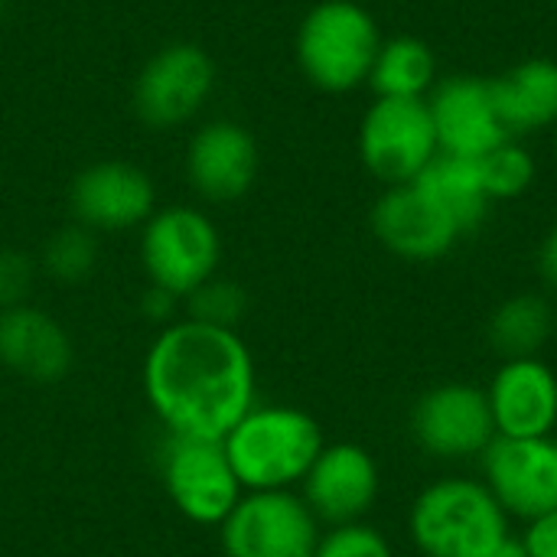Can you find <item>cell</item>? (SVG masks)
Returning a JSON list of instances; mask_svg holds the SVG:
<instances>
[{
	"label": "cell",
	"mask_w": 557,
	"mask_h": 557,
	"mask_svg": "<svg viewBox=\"0 0 557 557\" xmlns=\"http://www.w3.org/2000/svg\"><path fill=\"white\" fill-rule=\"evenodd\" d=\"M369 225L388 255L401 261H414V264L447 258L463 238L454 228V222L414 183L388 186L375 199Z\"/></svg>",
	"instance_id": "9a60e30c"
},
{
	"label": "cell",
	"mask_w": 557,
	"mask_h": 557,
	"mask_svg": "<svg viewBox=\"0 0 557 557\" xmlns=\"http://www.w3.org/2000/svg\"><path fill=\"white\" fill-rule=\"evenodd\" d=\"M42 274H49L59 284H82L98 268V238L91 228L72 222L59 232H52L39 255Z\"/></svg>",
	"instance_id": "603a6c76"
},
{
	"label": "cell",
	"mask_w": 557,
	"mask_h": 557,
	"mask_svg": "<svg viewBox=\"0 0 557 557\" xmlns=\"http://www.w3.org/2000/svg\"><path fill=\"white\" fill-rule=\"evenodd\" d=\"M186 317L196 323H209V326H222V330H238V323L248 313V294L242 284L228 281V277H209L206 284H199L186 300Z\"/></svg>",
	"instance_id": "d4e9b609"
},
{
	"label": "cell",
	"mask_w": 557,
	"mask_h": 557,
	"mask_svg": "<svg viewBox=\"0 0 557 557\" xmlns=\"http://www.w3.org/2000/svg\"><path fill=\"white\" fill-rule=\"evenodd\" d=\"M153 180L124 160L85 166L69 186L72 219L91 232H127L144 225L157 209Z\"/></svg>",
	"instance_id": "4fadbf2b"
},
{
	"label": "cell",
	"mask_w": 557,
	"mask_h": 557,
	"mask_svg": "<svg viewBox=\"0 0 557 557\" xmlns=\"http://www.w3.org/2000/svg\"><path fill=\"white\" fill-rule=\"evenodd\" d=\"M0 366L26 382L55 385L72 372L75 346L52 313L23 304L0 313Z\"/></svg>",
	"instance_id": "ac0fdd59"
},
{
	"label": "cell",
	"mask_w": 557,
	"mask_h": 557,
	"mask_svg": "<svg viewBox=\"0 0 557 557\" xmlns=\"http://www.w3.org/2000/svg\"><path fill=\"white\" fill-rule=\"evenodd\" d=\"M222 242L215 222L193 206L153 212L140 232V264L153 287L186 300L199 284L215 277Z\"/></svg>",
	"instance_id": "5b68a950"
},
{
	"label": "cell",
	"mask_w": 557,
	"mask_h": 557,
	"mask_svg": "<svg viewBox=\"0 0 557 557\" xmlns=\"http://www.w3.org/2000/svg\"><path fill=\"white\" fill-rule=\"evenodd\" d=\"M496 437H555L557 372L542 356L503 359L486 385Z\"/></svg>",
	"instance_id": "2e32d148"
},
{
	"label": "cell",
	"mask_w": 557,
	"mask_h": 557,
	"mask_svg": "<svg viewBox=\"0 0 557 557\" xmlns=\"http://www.w3.org/2000/svg\"><path fill=\"white\" fill-rule=\"evenodd\" d=\"M180 307H183V300H180V297H173L170 290L153 287V284H150V287L144 290V297H140V313H144L147 320L160 323V326L173 323V320H176V313H180Z\"/></svg>",
	"instance_id": "f1b7e54d"
},
{
	"label": "cell",
	"mask_w": 557,
	"mask_h": 557,
	"mask_svg": "<svg viewBox=\"0 0 557 557\" xmlns=\"http://www.w3.org/2000/svg\"><path fill=\"white\" fill-rule=\"evenodd\" d=\"M414 186L454 222L460 235H473L493 209V199L480 176V163L467 157L437 153L414 180Z\"/></svg>",
	"instance_id": "ffe728a7"
},
{
	"label": "cell",
	"mask_w": 557,
	"mask_h": 557,
	"mask_svg": "<svg viewBox=\"0 0 557 557\" xmlns=\"http://www.w3.org/2000/svg\"><path fill=\"white\" fill-rule=\"evenodd\" d=\"M369 85L379 98H428L437 85V59L418 36L382 39Z\"/></svg>",
	"instance_id": "7402d4cb"
},
{
	"label": "cell",
	"mask_w": 557,
	"mask_h": 557,
	"mask_svg": "<svg viewBox=\"0 0 557 557\" xmlns=\"http://www.w3.org/2000/svg\"><path fill=\"white\" fill-rule=\"evenodd\" d=\"M548 3H557V0H548Z\"/></svg>",
	"instance_id": "d6a6232c"
},
{
	"label": "cell",
	"mask_w": 557,
	"mask_h": 557,
	"mask_svg": "<svg viewBox=\"0 0 557 557\" xmlns=\"http://www.w3.org/2000/svg\"><path fill=\"white\" fill-rule=\"evenodd\" d=\"M225 457L245 493L297 490L326 447L320 421L294 405H251L222 437Z\"/></svg>",
	"instance_id": "3957f363"
},
{
	"label": "cell",
	"mask_w": 557,
	"mask_h": 557,
	"mask_svg": "<svg viewBox=\"0 0 557 557\" xmlns=\"http://www.w3.org/2000/svg\"><path fill=\"white\" fill-rule=\"evenodd\" d=\"M493 101L509 137L535 134L557 124V62L535 55L490 78Z\"/></svg>",
	"instance_id": "d6986e66"
},
{
	"label": "cell",
	"mask_w": 557,
	"mask_h": 557,
	"mask_svg": "<svg viewBox=\"0 0 557 557\" xmlns=\"http://www.w3.org/2000/svg\"><path fill=\"white\" fill-rule=\"evenodd\" d=\"M379 49V23L356 0H323L304 16L297 29L300 72L310 85L333 95L369 82Z\"/></svg>",
	"instance_id": "277c9868"
},
{
	"label": "cell",
	"mask_w": 557,
	"mask_h": 557,
	"mask_svg": "<svg viewBox=\"0 0 557 557\" xmlns=\"http://www.w3.org/2000/svg\"><path fill=\"white\" fill-rule=\"evenodd\" d=\"M36 281V261L26 251L0 248V313L29 304Z\"/></svg>",
	"instance_id": "4316f807"
},
{
	"label": "cell",
	"mask_w": 557,
	"mask_h": 557,
	"mask_svg": "<svg viewBox=\"0 0 557 557\" xmlns=\"http://www.w3.org/2000/svg\"><path fill=\"white\" fill-rule=\"evenodd\" d=\"M516 545L525 557H557V509H548L529 522L516 535Z\"/></svg>",
	"instance_id": "83f0119b"
},
{
	"label": "cell",
	"mask_w": 557,
	"mask_h": 557,
	"mask_svg": "<svg viewBox=\"0 0 557 557\" xmlns=\"http://www.w3.org/2000/svg\"><path fill=\"white\" fill-rule=\"evenodd\" d=\"M424 101L434 121L441 153L480 160L490 150H496L503 140H509L503 117L496 111V101H493L490 78L450 75L437 82Z\"/></svg>",
	"instance_id": "5bb4252c"
},
{
	"label": "cell",
	"mask_w": 557,
	"mask_h": 557,
	"mask_svg": "<svg viewBox=\"0 0 557 557\" xmlns=\"http://www.w3.org/2000/svg\"><path fill=\"white\" fill-rule=\"evenodd\" d=\"M313 557H395L388 535L369 522L333 525L320 535Z\"/></svg>",
	"instance_id": "484cf974"
},
{
	"label": "cell",
	"mask_w": 557,
	"mask_h": 557,
	"mask_svg": "<svg viewBox=\"0 0 557 557\" xmlns=\"http://www.w3.org/2000/svg\"><path fill=\"white\" fill-rule=\"evenodd\" d=\"M408 431L414 447L437 463L480 460L496 441L486 388L470 382H441L418 395Z\"/></svg>",
	"instance_id": "8992f818"
},
{
	"label": "cell",
	"mask_w": 557,
	"mask_h": 557,
	"mask_svg": "<svg viewBox=\"0 0 557 557\" xmlns=\"http://www.w3.org/2000/svg\"><path fill=\"white\" fill-rule=\"evenodd\" d=\"M441 153L424 98H379L359 124V157L385 186L414 183Z\"/></svg>",
	"instance_id": "ba28073f"
},
{
	"label": "cell",
	"mask_w": 557,
	"mask_h": 557,
	"mask_svg": "<svg viewBox=\"0 0 557 557\" xmlns=\"http://www.w3.org/2000/svg\"><path fill=\"white\" fill-rule=\"evenodd\" d=\"M300 496L326 529L366 522L382 496V467L362 444H326L304 476Z\"/></svg>",
	"instance_id": "7c38bea8"
},
{
	"label": "cell",
	"mask_w": 557,
	"mask_h": 557,
	"mask_svg": "<svg viewBox=\"0 0 557 557\" xmlns=\"http://www.w3.org/2000/svg\"><path fill=\"white\" fill-rule=\"evenodd\" d=\"M215 88V62L196 42H170L147 59L134 82V111L147 127L189 121Z\"/></svg>",
	"instance_id": "30bf717a"
},
{
	"label": "cell",
	"mask_w": 557,
	"mask_h": 557,
	"mask_svg": "<svg viewBox=\"0 0 557 557\" xmlns=\"http://www.w3.org/2000/svg\"><path fill=\"white\" fill-rule=\"evenodd\" d=\"M493 557H525V555H522V548H519V545H516V539H512L503 552H496Z\"/></svg>",
	"instance_id": "4dcf8cb0"
},
{
	"label": "cell",
	"mask_w": 557,
	"mask_h": 557,
	"mask_svg": "<svg viewBox=\"0 0 557 557\" xmlns=\"http://www.w3.org/2000/svg\"><path fill=\"white\" fill-rule=\"evenodd\" d=\"M144 398L173 437L222 441L258 401L255 359L238 330L180 317L153 336L144 369Z\"/></svg>",
	"instance_id": "6da1fadb"
},
{
	"label": "cell",
	"mask_w": 557,
	"mask_h": 557,
	"mask_svg": "<svg viewBox=\"0 0 557 557\" xmlns=\"http://www.w3.org/2000/svg\"><path fill=\"white\" fill-rule=\"evenodd\" d=\"M480 480L512 522L557 509V437H496L480 457Z\"/></svg>",
	"instance_id": "8fae6325"
},
{
	"label": "cell",
	"mask_w": 557,
	"mask_h": 557,
	"mask_svg": "<svg viewBox=\"0 0 557 557\" xmlns=\"http://www.w3.org/2000/svg\"><path fill=\"white\" fill-rule=\"evenodd\" d=\"M320 535L317 516L294 490L242 493L219 525L225 557H310Z\"/></svg>",
	"instance_id": "52a82bcc"
},
{
	"label": "cell",
	"mask_w": 557,
	"mask_h": 557,
	"mask_svg": "<svg viewBox=\"0 0 557 557\" xmlns=\"http://www.w3.org/2000/svg\"><path fill=\"white\" fill-rule=\"evenodd\" d=\"M476 163H480V176H483V186H486L493 202L525 196L532 189L535 176H539L535 157L516 137L503 140L496 150H490Z\"/></svg>",
	"instance_id": "cb8c5ba5"
},
{
	"label": "cell",
	"mask_w": 557,
	"mask_h": 557,
	"mask_svg": "<svg viewBox=\"0 0 557 557\" xmlns=\"http://www.w3.org/2000/svg\"><path fill=\"white\" fill-rule=\"evenodd\" d=\"M539 274L557 294V222L548 228V235L539 245Z\"/></svg>",
	"instance_id": "f546056e"
},
{
	"label": "cell",
	"mask_w": 557,
	"mask_h": 557,
	"mask_svg": "<svg viewBox=\"0 0 557 557\" xmlns=\"http://www.w3.org/2000/svg\"><path fill=\"white\" fill-rule=\"evenodd\" d=\"M552 333H555V310L542 294L506 297L486 323V339L503 359L542 356Z\"/></svg>",
	"instance_id": "44dd1931"
},
{
	"label": "cell",
	"mask_w": 557,
	"mask_h": 557,
	"mask_svg": "<svg viewBox=\"0 0 557 557\" xmlns=\"http://www.w3.org/2000/svg\"><path fill=\"white\" fill-rule=\"evenodd\" d=\"M555 157H557V124H555Z\"/></svg>",
	"instance_id": "1f68e13d"
},
{
	"label": "cell",
	"mask_w": 557,
	"mask_h": 557,
	"mask_svg": "<svg viewBox=\"0 0 557 557\" xmlns=\"http://www.w3.org/2000/svg\"><path fill=\"white\" fill-rule=\"evenodd\" d=\"M160 480L176 512L193 525H222L242 499V483L225 457L222 441L166 434L160 454Z\"/></svg>",
	"instance_id": "9c48e42d"
},
{
	"label": "cell",
	"mask_w": 557,
	"mask_h": 557,
	"mask_svg": "<svg viewBox=\"0 0 557 557\" xmlns=\"http://www.w3.org/2000/svg\"><path fill=\"white\" fill-rule=\"evenodd\" d=\"M261 153L255 137L235 121H212L196 131L186 150L189 186L206 202H235L258 180Z\"/></svg>",
	"instance_id": "e0dca14e"
},
{
	"label": "cell",
	"mask_w": 557,
	"mask_h": 557,
	"mask_svg": "<svg viewBox=\"0 0 557 557\" xmlns=\"http://www.w3.org/2000/svg\"><path fill=\"white\" fill-rule=\"evenodd\" d=\"M408 539L421 557H493L516 532L506 509L476 476H437L408 509Z\"/></svg>",
	"instance_id": "7a4b0ae2"
}]
</instances>
